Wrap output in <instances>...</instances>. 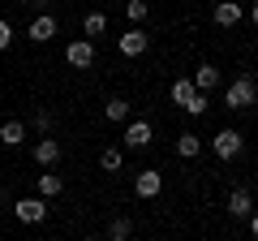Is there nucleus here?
<instances>
[{
    "label": "nucleus",
    "instance_id": "obj_23",
    "mask_svg": "<svg viewBox=\"0 0 258 241\" xmlns=\"http://www.w3.org/2000/svg\"><path fill=\"white\" fill-rule=\"evenodd\" d=\"M112 241H125V237H112Z\"/></svg>",
    "mask_w": 258,
    "mask_h": 241
},
{
    "label": "nucleus",
    "instance_id": "obj_6",
    "mask_svg": "<svg viewBox=\"0 0 258 241\" xmlns=\"http://www.w3.org/2000/svg\"><path fill=\"white\" fill-rule=\"evenodd\" d=\"M64 61H69L74 69H91L95 65V43L91 39H74V43L64 47Z\"/></svg>",
    "mask_w": 258,
    "mask_h": 241
},
{
    "label": "nucleus",
    "instance_id": "obj_11",
    "mask_svg": "<svg viewBox=\"0 0 258 241\" xmlns=\"http://www.w3.org/2000/svg\"><path fill=\"white\" fill-rule=\"evenodd\" d=\"M241 18H245V9H241L237 0H220V5H215V26H224V30H232V26H237Z\"/></svg>",
    "mask_w": 258,
    "mask_h": 241
},
{
    "label": "nucleus",
    "instance_id": "obj_15",
    "mask_svg": "<svg viewBox=\"0 0 258 241\" xmlns=\"http://www.w3.org/2000/svg\"><path fill=\"white\" fill-rule=\"evenodd\" d=\"M249 207H254L249 190H232V194H228V211H232V215H241V220H245V215H249Z\"/></svg>",
    "mask_w": 258,
    "mask_h": 241
},
{
    "label": "nucleus",
    "instance_id": "obj_19",
    "mask_svg": "<svg viewBox=\"0 0 258 241\" xmlns=\"http://www.w3.org/2000/svg\"><path fill=\"white\" fill-rule=\"evenodd\" d=\"M99 168H103V172H116V168H120V151L116 147H103L99 151Z\"/></svg>",
    "mask_w": 258,
    "mask_h": 241
},
{
    "label": "nucleus",
    "instance_id": "obj_18",
    "mask_svg": "<svg viewBox=\"0 0 258 241\" xmlns=\"http://www.w3.org/2000/svg\"><path fill=\"white\" fill-rule=\"evenodd\" d=\"M82 30H86V35H103V30H108V18H103V13H86V18H82Z\"/></svg>",
    "mask_w": 258,
    "mask_h": 241
},
{
    "label": "nucleus",
    "instance_id": "obj_10",
    "mask_svg": "<svg viewBox=\"0 0 258 241\" xmlns=\"http://www.w3.org/2000/svg\"><path fill=\"white\" fill-rule=\"evenodd\" d=\"M60 155H64L60 138H39V142H35V159H39V164H43V168L60 164Z\"/></svg>",
    "mask_w": 258,
    "mask_h": 241
},
{
    "label": "nucleus",
    "instance_id": "obj_4",
    "mask_svg": "<svg viewBox=\"0 0 258 241\" xmlns=\"http://www.w3.org/2000/svg\"><path fill=\"white\" fill-rule=\"evenodd\" d=\"M159 190H164V172L159 168H142L134 176V194L138 198H159Z\"/></svg>",
    "mask_w": 258,
    "mask_h": 241
},
{
    "label": "nucleus",
    "instance_id": "obj_13",
    "mask_svg": "<svg viewBox=\"0 0 258 241\" xmlns=\"http://www.w3.org/2000/svg\"><path fill=\"white\" fill-rule=\"evenodd\" d=\"M0 142H5V147H22V142H26V125H22V120H5V125H0Z\"/></svg>",
    "mask_w": 258,
    "mask_h": 241
},
{
    "label": "nucleus",
    "instance_id": "obj_20",
    "mask_svg": "<svg viewBox=\"0 0 258 241\" xmlns=\"http://www.w3.org/2000/svg\"><path fill=\"white\" fill-rule=\"evenodd\" d=\"M125 13H129V22H147V0H125Z\"/></svg>",
    "mask_w": 258,
    "mask_h": 241
},
{
    "label": "nucleus",
    "instance_id": "obj_17",
    "mask_svg": "<svg viewBox=\"0 0 258 241\" xmlns=\"http://www.w3.org/2000/svg\"><path fill=\"white\" fill-rule=\"evenodd\" d=\"M103 116H108V120H129V99H120V95H112V99L103 103Z\"/></svg>",
    "mask_w": 258,
    "mask_h": 241
},
{
    "label": "nucleus",
    "instance_id": "obj_14",
    "mask_svg": "<svg viewBox=\"0 0 258 241\" xmlns=\"http://www.w3.org/2000/svg\"><path fill=\"white\" fill-rule=\"evenodd\" d=\"M198 151H203L198 134H176V155L181 159H198Z\"/></svg>",
    "mask_w": 258,
    "mask_h": 241
},
{
    "label": "nucleus",
    "instance_id": "obj_16",
    "mask_svg": "<svg viewBox=\"0 0 258 241\" xmlns=\"http://www.w3.org/2000/svg\"><path fill=\"white\" fill-rule=\"evenodd\" d=\"M64 190V181L56 172H39V198H56Z\"/></svg>",
    "mask_w": 258,
    "mask_h": 241
},
{
    "label": "nucleus",
    "instance_id": "obj_2",
    "mask_svg": "<svg viewBox=\"0 0 258 241\" xmlns=\"http://www.w3.org/2000/svg\"><path fill=\"white\" fill-rule=\"evenodd\" d=\"M254 95H258L254 78H249V74H241L237 82H228V91H224V103H228L232 112H245V108H254Z\"/></svg>",
    "mask_w": 258,
    "mask_h": 241
},
{
    "label": "nucleus",
    "instance_id": "obj_21",
    "mask_svg": "<svg viewBox=\"0 0 258 241\" xmlns=\"http://www.w3.org/2000/svg\"><path fill=\"white\" fill-rule=\"evenodd\" d=\"M129 232H134V220L129 215H116L112 220V237H129Z\"/></svg>",
    "mask_w": 258,
    "mask_h": 241
},
{
    "label": "nucleus",
    "instance_id": "obj_12",
    "mask_svg": "<svg viewBox=\"0 0 258 241\" xmlns=\"http://www.w3.org/2000/svg\"><path fill=\"white\" fill-rule=\"evenodd\" d=\"M189 82H194V91H215V86H220V69H215V65H198V74H194L189 78Z\"/></svg>",
    "mask_w": 258,
    "mask_h": 241
},
{
    "label": "nucleus",
    "instance_id": "obj_5",
    "mask_svg": "<svg viewBox=\"0 0 258 241\" xmlns=\"http://www.w3.org/2000/svg\"><path fill=\"white\" fill-rule=\"evenodd\" d=\"M13 215H18L22 224H43L47 220V203L43 198H18V203H13Z\"/></svg>",
    "mask_w": 258,
    "mask_h": 241
},
{
    "label": "nucleus",
    "instance_id": "obj_1",
    "mask_svg": "<svg viewBox=\"0 0 258 241\" xmlns=\"http://www.w3.org/2000/svg\"><path fill=\"white\" fill-rule=\"evenodd\" d=\"M168 95H172V103H181V108L189 112V116H203V112L211 108L203 91H194V82H189V78H181V82H172V91H168Z\"/></svg>",
    "mask_w": 258,
    "mask_h": 241
},
{
    "label": "nucleus",
    "instance_id": "obj_8",
    "mask_svg": "<svg viewBox=\"0 0 258 241\" xmlns=\"http://www.w3.org/2000/svg\"><path fill=\"white\" fill-rule=\"evenodd\" d=\"M26 35L35 39V43H47V39H56V35H60V22H56L52 13H39V18L26 26Z\"/></svg>",
    "mask_w": 258,
    "mask_h": 241
},
{
    "label": "nucleus",
    "instance_id": "obj_3",
    "mask_svg": "<svg viewBox=\"0 0 258 241\" xmlns=\"http://www.w3.org/2000/svg\"><path fill=\"white\" fill-rule=\"evenodd\" d=\"M211 147H215V155L228 164V159H237L241 155V147H245V138H241V130H220L211 138Z\"/></svg>",
    "mask_w": 258,
    "mask_h": 241
},
{
    "label": "nucleus",
    "instance_id": "obj_22",
    "mask_svg": "<svg viewBox=\"0 0 258 241\" xmlns=\"http://www.w3.org/2000/svg\"><path fill=\"white\" fill-rule=\"evenodd\" d=\"M13 43V26H9V22H5V18H0V52H5V47H9Z\"/></svg>",
    "mask_w": 258,
    "mask_h": 241
},
{
    "label": "nucleus",
    "instance_id": "obj_7",
    "mask_svg": "<svg viewBox=\"0 0 258 241\" xmlns=\"http://www.w3.org/2000/svg\"><path fill=\"white\" fill-rule=\"evenodd\" d=\"M116 47H120V56H142V52L151 47V35L134 26V30H125V35L116 39Z\"/></svg>",
    "mask_w": 258,
    "mask_h": 241
},
{
    "label": "nucleus",
    "instance_id": "obj_9",
    "mask_svg": "<svg viewBox=\"0 0 258 241\" xmlns=\"http://www.w3.org/2000/svg\"><path fill=\"white\" fill-rule=\"evenodd\" d=\"M151 138H155V130H151L147 120H129V125H125V147H129V151L151 147Z\"/></svg>",
    "mask_w": 258,
    "mask_h": 241
}]
</instances>
